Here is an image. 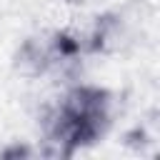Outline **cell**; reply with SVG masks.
Listing matches in <instances>:
<instances>
[{
    "instance_id": "6da1fadb",
    "label": "cell",
    "mask_w": 160,
    "mask_h": 160,
    "mask_svg": "<svg viewBox=\"0 0 160 160\" xmlns=\"http://www.w3.org/2000/svg\"><path fill=\"white\" fill-rule=\"evenodd\" d=\"M110 122V100L100 88L70 90L48 118V138L65 152L98 140Z\"/></svg>"
}]
</instances>
